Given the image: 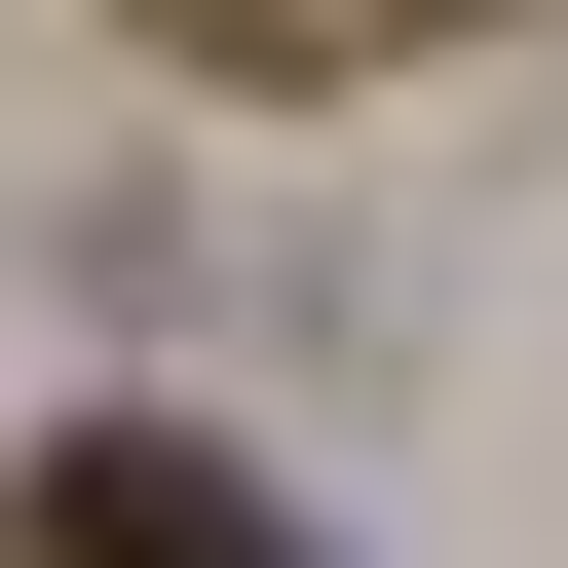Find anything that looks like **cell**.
Wrapping results in <instances>:
<instances>
[{
	"instance_id": "cell-1",
	"label": "cell",
	"mask_w": 568,
	"mask_h": 568,
	"mask_svg": "<svg viewBox=\"0 0 568 568\" xmlns=\"http://www.w3.org/2000/svg\"><path fill=\"white\" fill-rule=\"evenodd\" d=\"M0 530H39V568H304V530H265V455H190V417H77Z\"/></svg>"
},
{
	"instance_id": "cell-2",
	"label": "cell",
	"mask_w": 568,
	"mask_h": 568,
	"mask_svg": "<svg viewBox=\"0 0 568 568\" xmlns=\"http://www.w3.org/2000/svg\"><path fill=\"white\" fill-rule=\"evenodd\" d=\"M379 39H455V0H152V77H379Z\"/></svg>"
}]
</instances>
